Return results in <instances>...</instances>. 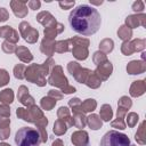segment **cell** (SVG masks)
<instances>
[{
    "label": "cell",
    "instance_id": "cell-8",
    "mask_svg": "<svg viewBox=\"0 0 146 146\" xmlns=\"http://www.w3.org/2000/svg\"><path fill=\"white\" fill-rule=\"evenodd\" d=\"M7 18H8V14H7L6 9L5 8H0V22L6 21Z\"/></svg>",
    "mask_w": 146,
    "mask_h": 146
},
{
    "label": "cell",
    "instance_id": "cell-5",
    "mask_svg": "<svg viewBox=\"0 0 146 146\" xmlns=\"http://www.w3.org/2000/svg\"><path fill=\"white\" fill-rule=\"evenodd\" d=\"M27 6L31 8V9H39L40 6H41V2L40 1H29L27 2Z\"/></svg>",
    "mask_w": 146,
    "mask_h": 146
},
{
    "label": "cell",
    "instance_id": "cell-6",
    "mask_svg": "<svg viewBox=\"0 0 146 146\" xmlns=\"http://www.w3.org/2000/svg\"><path fill=\"white\" fill-rule=\"evenodd\" d=\"M59 6L63 8V9H70L74 6V1H71V2H59Z\"/></svg>",
    "mask_w": 146,
    "mask_h": 146
},
{
    "label": "cell",
    "instance_id": "cell-4",
    "mask_svg": "<svg viewBox=\"0 0 146 146\" xmlns=\"http://www.w3.org/2000/svg\"><path fill=\"white\" fill-rule=\"evenodd\" d=\"M10 6L15 13L16 16H19V17H24L27 13V7H26V2L24 1H11L10 2Z\"/></svg>",
    "mask_w": 146,
    "mask_h": 146
},
{
    "label": "cell",
    "instance_id": "cell-3",
    "mask_svg": "<svg viewBox=\"0 0 146 146\" xmlns=\"http://www.w3.org/2000/svg\"><path fill=\"white\" fill-rule=\"evenodd\" d=\"M99 146H131V145H130V139L127 135L121 133L116 130H110L100 139Z\"/></svg>",
    "mask_w": 146,
    "mask_h": 146
},
{
    "label": "cell",
    "instance_id": "cell-2",
    "mask_svg": "<svg viewBox=\"0 0 146 146\" xmlns=\"http://www.w3.org/2000/svg\"><path fill=\"white\" fill-rule=\"evenodd\" d=\"M41 140L40 132L31 127H23L18 129L15 135V143L17 146H39Z\"/></svg>",
    "mask_w": 146,
    "mask_h": 146
},
{
    "label": "cell",
    "instance_id": "cell-7",
    "mask_svg": "<svg viewBox=\"0 0 146 146\" xmlns=\"http://www.w3.org/2000/svg\"><path fill=\"white\" fill-rule=\"evenodd\" d=\"M132 9L135 10V11H139V10H143L144 9V5H143V2H140V1H138V2H135L133 5H132Z\"/></svg>",
    "mask_w": 146,
    "mask_h": 146
},
{
    "label": "cell",
    "instance_id": "cell-1",
    "mask_svg": "<svg viewBox=\"0 0 146 146\" xmlns=\"http://www.w3.org/2000/svg\"><path fill=\"white\" fill-rule=\"evenodd\" d=\"M68 23L74 32L89 36L99 30L102 17L96 8L88 5H79L70 13Z\"/></svg>",
    "mask_w": 146,
    "mask_h": 146
}]
</instances>
